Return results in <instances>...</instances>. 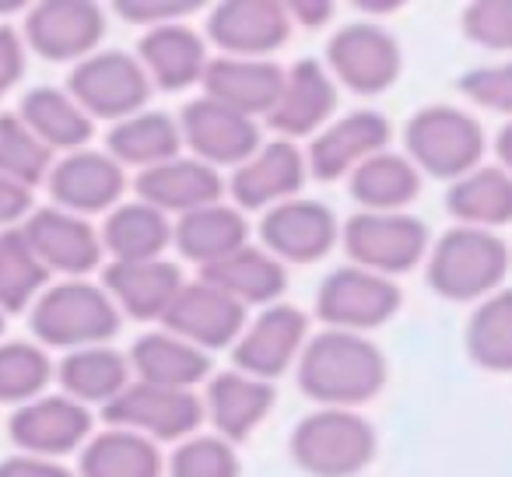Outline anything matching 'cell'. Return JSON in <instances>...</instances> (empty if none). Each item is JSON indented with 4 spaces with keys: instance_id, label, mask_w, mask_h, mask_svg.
I'll return each mask as SVG.
<instances>
[{
    "instance_id": "obj_52",
    "label": "cell",
    "mask_w": 512,
    "mask_h": 477,
    "mask_svg": "<svg viewBox=\"0 0 512 477\" xmlns=\"http://www.w3.org/2000/svg\"><path fill=\"white\" fill-rule=\"evenodd\" d=\"M4 330H8V316L0 313V341H4Z\"/></svg>"
},
{
    "instance_id": "obj_4",
    "label": "cell",
    "mask_w": 512,
    "mask_h": 477,
    "mask_svg": "<svg viewBox=\"0 0 512 477\" xmlns=\"http://www.w3.org/2000/svg\"><path fill=\"white\" fill-rule=\"evenodd\" d=\"M379 432L362 411L316 407L295 421L288 456L309 477H355L376 460Z\"/></svg>"
},
{
    "instance_id": "obj_12",
    "label": "cell",
    "mask_w": 512,
    "mask_h": 477,
    "mask_svg": "<svg viewBox=\"0 0 512 477\" xmlns=\"http://www.w3.org/2000/svg\"><path fill=\"white\" fill-rule=\"evenodd\" d=\"M102 421L113 428H127L151 442H183L200 432L207 421L204 400L193 390H165L151 383H130L113 404L102 411Z\"/></svg>"
},
{
    "instance_id": "obj_46",
    "label": "cell",
    "mask_w": 512,
    "mask_h": 477,
    "mask_svg": "<svg viewBox=\"0 0 512 477\" xmlns=\"http://www.w3.org/2000/svg\"><path fill=\"white\" fill-rule=\"evenodd\" d=\"M25 67H29V46H25L22 29L0 22V102L22 85Z\"/></svg>"
},
{
    "instance_id": "obj_5",
    "label": "cell",
    "mask_w": 512,
    "mask_h": 477,
    "mask_svg": "<svg viewBox=\"0 0 512 477\" xmlns=\"http://www.w3.org/2000/svg\"><path fill=\"white\" fill-rule=\"evenodd\" d=\"M404 155L418 165L421 176L456 183L481 165L484 130L467 109L435 102L407 120Z\"/></svg>"
},
{
    "instance_id": "obj_18",
    "label": "cell",
    "mask_w": 512,
    "mask_h": 477,
    "mask_svg": "<svg viewBox=\"0 0 512 477\" xmlns=\"http://www.w3.org/2000/svg\"><path fill=\"white\" fill-rule=\"evenodd\" d=\"M337 99H341V88L330 78L327 64L316 57H302L285 71V85L264 127L274 130V137L295 144L313 141L323 127L337 120Z\"/></svg>"
},
{
    "instance_id": "obj_36",
    "label": "cell",
    "mask_w": 512,
    "mask_h": 477,
    "mask_svg": "<svg viewBox=\"0 0 512 477\" xmlns=\"http://www.w3.org/2000/svg\"><path fill=\"white\" fill-rule=\"evenodd\" d=\"M78 477H165L162 446L127 428L106 425L78 453Z\"/></svg>"
},
{
    "instance_id": "obj_34",
    "label": "cell",
    "mask_w": 512,
    "mask_h": 477,
    "mask_svg": "<svg viewBox=\"0 0 512 477\" xmlns=\"http://www.w3.org/2000/svg\"><path fill=\"white\" fill-rule=\"evenodd\" d=\"M106 151L123 169L148 172L183 155V130L179 120L162 109H144L137 116L113 123L106 137Z\"/></svg>"
},
{
    "instance_id": "obj_1",
    "label": "cell",
    "mask_w": 512,
    "mask_h": 477,
    "mask_svg": "<svg viewBox=\"0 0 512 477\" xmlns=\"http://www.w3.org/2000/svg\"><path fill=\"white\" fill-rule=\"evenodd\" d=\"M390 362L369 334L348 330H316L295 365V383L316 407L358 411L383 393Z\"/></svg>"
},
{
    "instance_id": "obj_14",
    "label": "cell",
    "mask_w": 512,
    "mask_h": 477,
    "mask_svg": "<svg viewBox=\"0 0 512 477\" xmlns=\"http://www.w3.org/2000/svg\"><path fill=\"white\" fill-rule=\"evenodd\" d=\"M8 435L18 453L43 456V460H64L81 453L85 442L95 435L92 407L78 404L67 393H43L29 404L15 407L8 418Z\"/></svg>"
},
{
    "instance_id": "obj_25",
    "label": "cell",
    "mask_w": 512,
    "mask_h": 477,
    "mask_svg": "<svg viewBox=\"0 0 512 477\" xmlns=\"http://www.w3.org/2000/svg\"><path fill=\"white\" fill-rule=\"evenodd\" d=\"M200 400H204V414L214 435L239 446L271 418L274 404H278V390H274V383L253 379L239 369H225L207 379Z\"/></svg>"
},
{
    "instance_id": "obj_7",
    "label": "cell",
    "mask_w": 512,
    "mask_h": 477,
    "mask_svg": "<svg viewBox=\"0 0 512 477\" xmlns=\"http://www.w3.org/2000/svg\"><path fill=\"white\" fill-rule=\"evenodd\" d=\"M64 88L95 123H120L127 116L144 113L151 102V92H155L137 53L109 50V46H102L99 53L74 64Z\"/></svg>"
},
{
    "instance_id": "obj_15",
    "label": "cell",
    "mask_w": 512,
    "mask_h": 477,
    "mask_svg": "<svg viewBox=\"0 0 512 477\" xmlns=\"http://www.w3.org/2000/svg\"><path fill=\"white\" fill-rule=\"evenodd\" d=\"M292 15L285 0H225L207 15L204 36L221 57L274 60V53L292 39Z\"/></svg>"
},
{
    "instance_id": "obj_48",
    "label": "cell",
    "mask_w": 512,
    "mask_h": 477,
    "mask_svg": "<svg viewBox=\"0 0 512 477\" xmlns=\"http://www.w3.org/2000/svg\"><path fill=\"white\" fill-rule=\"evenodd\" d=\"M0 477H78V470L64 460H43V456L11 453L0 460Z\"/></svg>"
},
{
    "instance_id": "obj_31",
    "label": "cell",
    "mask_w": 512,
    "mask_h": 477,
    "mask_svg": "<svg viewBox=\"0 0 512 477\" xmlns=\"http://www.w3.org/2000/svg\"><path fill=\"white\" fill-rule=\"evenodd\" d=\"M246 243H249V218L235 204H225V200L172 221V246H176L179 257L197 264L200 271L232 257Z\"/></svg>"
},
{
    "instance_id": "obj_40",
    "label": "cell",
    "mask_w": 512,
    "mask_h": 477,
    "mask_svg": "<svg viewBox=\"0 0 512 477\" xmlns=\"http://www.w3.org/2000/svg\"><path fill=\"white\" fill-rule=\"evenodd\" d=\"M57 362L36 341H0V404L22 407L50 393Z\"/></svg>"
},
{
    "instance_id": "obj_23",
    "label": "cell",
    "mask_w": 512,
    "mask_h": 477,
    "mask_svg": "<svg viewBox=\"0 0 512 477\" xmlns=\"http://www.w3.org/2000/svg\"><path fill=\"white\" fill-rule=\"evenodd\" d=\"M134 193L137 200L158 207V211L176 221L190 211H200V207L221 204L228 193V179L207 162H200V158L179 155L148 172H137Z\"/></svg>"
},
{
    "instance_id": "obj_8",
    "label": "cell",
    "mask_w": 512,
    "mask_h": 477,
    "mask_svg": "<svg viewBox=\"0 0 512 477\" xmlns=\"http://www.w3.org/2000/svg\"><path fill=\"white\" fill-rule=\"evenodd\" d=\"M323 64L337 81V88H348L362 99H376L400 81L404 50L386 25L358 18L330 36Z\"/></svg>"
},
{
    "instance_id": "obj_9",
    "label": "cell",
    "mask_w": 512,
    "mask_h": 477,
    "mask_svg": "<svg viewBox=\"0 0 512 477\" xmlns=\"http://www.w3.org/2000/svg\"><path fill=\"white\" fill-rule=\"evenodd\" d=\"M404 306V292L393 278L362 271V267H334L316 288L313 313L327 330L372 334L386 327Z\"/></svg>"
},
{
    "instance_id": "obj_24",
    "label": "cell",
    "mask_w": 512,
    "mask_h": 477,
    "mask_svg": "<svg viewBox=\"0 0 512 477\" xmlns=\"http://www.w3.org/2000/svg\"><path fill=\"white\" fill-rule=\"evenodd\" d=\"M207 36L197 32L190 22H172L148 29L137 43V60L148 71L151 85L158 92H186V88L200 85L204 71L211 64V50H207Z\"/></svg>"
},
{
    "instance_id": "obj_43",
    "label": "cell",
    "mask_w": 512,
    "mask_h": 477,
    "mask_svg": "<svg viewBox=\"0 0 512 477\" xmlns=\"http://www.w3.org/2000/svg\"><path fill=\"white\" fill-rule=\"evenodd\" d=\"M463 36L491 53L512 50V0H474L463 8Z\"/></svg>"
},
{
    "instance_id": "obj_33",
    "label": "cell",
    "mask_w": 512,
    "mask_h": 477,
    "mask_svg": "<svg viewBox=\"0 0 512 477\" xmlns=\"http://www.w3.org/2000/svg\"><path fill=\"white\" fill-rule=\"evenodd\" d=\"M134 383V369L123 351L99 344V348L67 351L57 362V386L71 400L85 407H102L106 411L127 386Z\"/></svg>"
},
{
    "instance_id": "obj_3",
    "label": "cell",
    "mask_w": 512,
    "mask_h": 477,
    "mask_svg": "<svg viewBox=\"0 0 512 477\" xmlns=\"http://www.w3.org/2000/svg\"><path fill=\"white\" fill-rule=\"evenodd\" d=\"M512 253L495 232L456 225L432 243L425 281L446 302H484L502 292Z\"/></svg>"
},
{
    "instance_id": "obj_19",
    "label": "cell",
    "mask_w": 512,
    "mask_h": 477,
    "mask_svg": "<svg viewBox=\"0 0 512 477\" xmlns=\"http://www.w3.org/2000/svg\"><path fill=\"white\" fill-rule=\"evenodd\" d=\"M390 141H393V127L379 109L369 106L351 109V113L337 116L330 127H323L306 144L309 179H320V183L348 179L358 165L390 151Z\"/></svg>"
},
{
    "instance_id": "obj_26",
    "label": "cell",
    "mask_w": 512,
    "mask_h": 477,
    "mask_svg": "<svg viewBox=\"0 0 512 477\" xmlns=\"http://www.w3.org/2000/svg\"><path fill=\"white\" fill-rule=\"evenodd\" d=\"M285 71L278 60H249V57H211L200 81V95L221 102L253 120H267L285 85Z\"/></svg>"
},
{
    "instance_id": "obj_20",
    "label": "cell",
    "mask_w": 512,
    "mask_h": 477,
    "mask_svg": "<svg viewBox=\"0 0 512 477\" xmlns=\"http://www.w3.org/2000/svg\"><path fill=\"white\" fill-rule=\"evenodd\" d=\"M127 186V169L109 151L92 148L60 155L46 179L50 204L78 214V218H95V214H109L113 207H120Z\"/></svg>"
},
{
    "instance_id": "obj_13",
    "label": "cell",
    "mask_w": 512,
    "mask_h": 477,
    "mask_svg": "<svg viewBox=\"0 0 512 477\" xmlns=\"http://www.w3.org/2000/svg\"><path fill=\"white\" fill-rule=\"evenodd\" d=\"M260 246L281 260L285 267H309L320 264L341 246V221L334 207L316 197H295L285 204L260 214Z\"/></svg>"
},
{
    "instance_id": "obj_21",
    "label": "cell",
    "mask_w": 512,
    "mask_h": 477,
    "mask_svg": "<svg viewBox=\"0 0 512 477\" xmlns=\"http://www.w3.org/2000/svg\"><path fill=\"white\" fill-rule=\"evenodd\" d=\"M32 253L50 274L60 278H88L99 271L106 250H102V232L92 218H78L60 207H36L32 218L22 225Z\"/></svg>"
},
{
    "instance_id": "obj_32",
    "label": "cell",
    "mask_w": 512,
    "mask_h": 477,
    "mask_svg": "<svg viewBox=\"0 0 512 477\" xmlns=\"http://www.w3.org/2000/svg\"><path fill=\"white\" fill-rule=\"evenodd\" d=\"M25 120V127L53 151V155H71V151L88 148L95 137V120L74 102L67 88L36 85L22 95L15 109Z\"/></svg>"
},
{
    "instance_id": "obj_41",
    "label": "cell",
    "mask_w": 512,
    "mask_h": 477,
    "mask_svg": "<svg viewBox=\"0 0 512 477\" xmlns=\"http://www.w3.org/2000/svg\"><path fill=\"white\" fill-rule=\"evenodd\" d=\"M53 165H57V155L25 127L22 116L0 113V176L36 190V186H46Z\"/></svg>"
},
{
    "instance_id": "obj_42",
    "label": "cell",
    "mask_w": 512,
    "mask_h": 477,
    "mask_svg": "<svg viewBox=\"0 0 512 477\" xmlns=\"http://www.w3.org/2000/svg\"><path fill=\"white\" fill-rule=\"evenodd\" d=\"M169 477H239L242 460L235 442L221 439L214 432H197L190 439L176 442L165 460Z\"/></svg>"
},
{
    "instance_id": "obj_39",
    "label": "cell",
    "mask_w": 512,
    "mask_h": 477,
    "mask_svg": "<svg viewBox=\"0 0 512 477\" xmlns=\"http://www.w3.org/2000/svg\"><path fill=\"white\" fill-rule=\"evenodd\" d=\"M463 344L484 372H512V288L477 302L463 330Z\"/></svg>"
},
{
    "instance_id": "obj_45",
    "label": "cell",
    "mask_w": 512,
    "mask_h": 477,
    "mask_svg": "<svg viewBox=\"0 0 512 477\" xmlns=\"http://www.w3.org/2000/svg\"><path fill=\"white\" fill-rule=\"evenodd\" d=\"M197 11V0H120V4H113L116 18H123L127 25H141L144 32L158 29V25L186 22Z\"/></svg>"
},
{
    "instance_id": "obj_10",
    "label": "cell",
    "mask_w": 512,
    "mask_h": 477,
    "mask_svg": "<svg viewBox=\"0 0 512 477\" xmlns=\"http://www.w3.org/2000/svg\"><path fill=\"white\" fill-rule=\"evenodd\" d=\"M109 18L92 0H43L25 11L22 36L29 53L50 64H81L102 50Z\"/></svg>"
},
{
    "instance_id": "obj_47",
    "label": "cell",
    "mask_w": 512,
    "mask_h": 477,
    "mask_svg": "<svg viewBox=\"0 0 512 477\" xmlns=\"http://www.w3.org/2000/svg\"><path fill=\"white\" fill-rule=\"evenodd\" d=\"M32 211H36V190L0 176V232L22 228L32 218Z\"/></svg>"
},
{
    "instance_id": "obj_22",
    "label": "cell",
    "mask_w": 512,
    "mask_h": 477,
    "mask_svg": "<svg viewBox=\"0 0 512 477\" xmlns=\"http://www.w3.org/2000/svg\"><path fill=\"white\" fill-rule=\"evenodd\" d=\"M246 323H249L246 306H239L232 295L214 288L211 281L197 278V281H186L183 292L176 295V302H172V309L162 320V330H169V334L190 341L193 348L214 355L221 348L232 351L235 341L242 337V330H246Z\"/></svg>"
},
{
    "instance_id": "obj_38",
    "label": "cell",
    "mask_w": 512,
    "mask_h": 477,
    "mask_svg": "<svg viewBox=\"0 0 512 477\" xmlns=\"http://www.w3.org/2000/svg\"><path fill=\"white\" fill-rule=\"evenodd\" d=\"M53 285V274L39 264L22 228L0 232V313H29L36 299Z\"/></svg>"
},
{
    "instance_id": "obj_17",
    "label": "cell",
    "mask_w": 512,
    "mask_h": 477,
    "mask_svg": "<svg viewBox=\"0 0 512 477\" xmlns=\"http://www.w3.org/2000/svg\"><path fill=\"white\" fill-rule=\"evenodd\" d=\"M176 120L179 130H183V151H190V158H200L218 172L239 169L264 144L260 120L235 113V109L221 106L207 95L186 102Z\"/></svg>"
},
{
    "instance_id": "obj_51",
    "label": "cell",
    "mask_w": 512,
    "mask_h": 477,
    "mask_svg": "<svg viewBox=\"0 0 512 477\" xmlns=\"http://www.w3.org/2000/svg\"><path fill=\"white\" fill-rule=\"evenodd\" d=\"M397 8H400L397 0H390V4H358V11H362V15H393Z\"/></svg>"
},
{
    "instance_id": "obj_50",
    "label": "cell",
    "mask_w": 512,
    "mask_h": 477,
    "mask_svg": "<svg viewBox=\"0 0 512 477\" xmlns=\"http://www.w3.org/2000/svg\"><path fill=\"white\" fill-rule=\"evenodd\" d=\"M495 158H498V165H502L505 172H512V120L505 123L502 130H498V137H495Z\"/></svg>"
},
{
    "instance_id": "obj_49",
    "label": "cell",
    "mask_w": 512,
    "mask_h": 477,
    "mask_svg": "<svg viewBox=\"0 0 512 477\" xmlns=\"http://www.w3.org/2000/svg\"><path fill=\"white\" fill-rule=\"evenodd\" d=\"M288 15H292V22L302 25V29H323V25L334 22L337 4H330V0H292V4H288Z\"/></svg>"
},
{
    "instance_id": "obj_29",
    "label": "cell",
    "mask_w": 512,
    "mask_h": 477,
    "mask_svg": "<svg viewBox=\"0 0 512 477\" xmlns=\"http://www.w3.org/2000/svg\"><path fill=\"white\" fill-rule=\"evenodd\" d=\"M102 250L109 264H144L165 260L172 250V218L144 200H123L102 218Z\"/></svg>"
},
{
    "instance_id": "obj_11",
    "label": "cell",
    "mask_w": 512,
    "mask_h": 477,
    "mask_svg": "<svg viewBox=\"0 0 512 477\" xmlns=\"http://www.w3.org/2000/svg\"><path fill=\"white\" fill-rule=\"evenodd\" d=\"M309 337H313V320L306 309L292 306V302H274L246 323L232 348V369L274 383L299 365Z\"/></svg>"
},
{
    "instance_id": "obj_44",
    "label": "cell",
    "mask_w": 512,
    "mask_h": 477,
    "mask_svg": "<svg viewBox=\"0 0 512 477\" xmlns=\"http://www.w3.org/2000/svg\"><path fill=\"white\" fill-rule=\"evenodd\" d=\"M463 99H470L474 106L491 109V113L512 116V64H491V67H474L456 81Z\"/></svg>"
},
{
    "instance_id": "obj_35",
    "label": "cell",
    "mask_w": 512,
    "mask_h": 477,
    "mask_svg": "<svg viewBox=\"0 0 512 477\" xmlns=\"http://www.w3.org/2000/svg\"><path fill=\"white\" fill-rule=\"evenodd\" d=\"M421 172L407 155L383 151L369 158L348 176V193L358 211L372 214H404L421 197Z\"/></svg>"
},
{
    "instance_id": "obj_37",
    "label": "cell",
    "mask_w": 512,
    "mask_h": 477,
    "mask_svg": "<svg viewBox=\"0 0 512 477\" xmlns=\"http://www.w3.org/2000/svg\"><path fill=\"white\" fill-rule=\"evenodd\" d=\"M446 211L456 218V225L467 228H495L512 221V172L502 165H477L463 179L449 183L446 190Z\"/></svg>"
},
{
    "instance_id": "obj_6",
    "label": "cell",
    "mask_w": 512,
    "mask_h": 477,
    "mask_svg": "<svg viewBox=\"0 0 512 477\" xmlns=\"http://www.w3.org/2000/svg\"><path fill=\"white\" fill-rule=\"evenodd\" d=\"M341 250L351 267L400 278L421 267L432 250L428 225L414 214H372L358 211L341 221Z\"/></svg>"
},
{
    "instance_id": "obj_27",
    "label": "cell",
    "mask_w": 512,
    "mask_h": 477,
    "mask_svg": "<svg viewBox=\"0 0 512 477\" xmlns=\"http://www.w3.org/2000/svg\"><path fill=\"white\" fill-rule=\"evenodd\" d=\"M186 278L172 260H144V264H106L102 288L116 302L123 316L137 323H158L172 309L176 295L183 292Z\"/></svg>"
},
{
    "instance_id": "obj_30",
    "label": "cell",
    "mask_w": 512,
    "mask_h": 477,
    "mask_svg": "<svg viewBox=\"0 0 512 477\" xmlns=\"http://www.w3.org/2000/svg\"><path fill=\"white\" fill-rule=\"evenodd\" d=\"M200 278L211 281L225 295H232L246 309H267L274 302H285L288 292V267L260 243H246L232 257L218 260L214 267H204Z\"/></svg>"
},
{
    "instance_id": "obj_2",
    "label": "cell",
    "mask_w": 512,
    "mask_h": 477,
    "mask_svg": "<svg viewBox=\"0 0 512 477\" xmlns=\"http://www.w3.org/2000/svg\"><path fill=\"white\" fill-rule=\"evenodd\" d=\"M123 313L102 281L92 278H60L46 288L29 309V327L36 344L46 351H81L109 344L120 334Z\"/></svg>"
},
{
    "instance_id": "obj_28",
    "label": "cell",
    "mask_w": 512,
    "mask_h": 477,
    "mask_svg": "<svg viewBox=\"0 0 512 477\" xmlns=\"http://www.w3.org/2000/svg\"><path fill=\"white\" fill-rule=\"evenodd\" d=\"M130 369L137 383L165 386V390H197L214 376L211 355L193 348L190 341L169 334V330H148L127 351Z\"/></svg>"
},
{
    "instance_id": "obj_16",
    "label": "cell",
    "mask_w": 512,
    "mask_h": 477,
    "mask_svg": "<svg viewBox=\"0 0 512 477\" xmlns=\"http://www.w3.org/2000/svg\"><path fill=\"white\" fill-rule=\"evenodd\" d=\"M309 179L306 148L285 137H271L253 151V158L232 169L228 176V197L242 214H267L285 200L302 197Z\"/></svg>"
}]
</instances>
